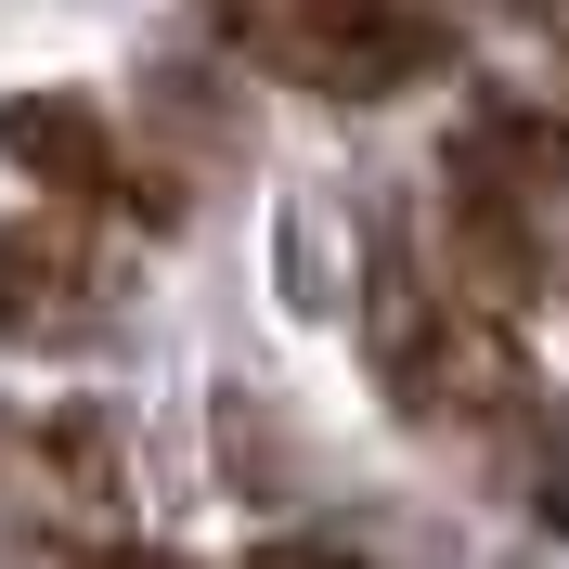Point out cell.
I'll return each instance as SVG.
<instances>
[{
  "mask_svg": "<svg viewBox=\"0 0 569 569\" xmlns=\"http://www.w3.org/2000/svg\"><path fill=\"white\" fill-rule=\"evenodd\" d=\"M453 169H492V181H518V194H569V117H557V104H518V91H492V104H466Z\"/></svg>",
  "mask_w": 569,
  "mask_h": 569,
  "instance_id": "52a82bcc",
  "label": "cell"
},
{
  "mask_svg": "<svg viewBox=\"0 0 569 569\" xmlns=\"http://www.w3.org/2000/svg\"><path fill=\"white\" fill-rule=\"evenodd\" d=\"M91 259L52 247V233H0V337H91L104 298H91Z\"/></svg>",
  "mask_w": 569,
  "mask_h": 569,
  "instance_id": "8992f818",
  "label": "cell"
},
{
  "mask_svg": "<svg viewBox=\"0 0 569 569\" xmlns=\"http://www.w3.org/2000/svg\"><path fill=\"white\" fill-rule=\"evenodd\" d=\"M27 466L52 479V505H66V531L78 543H117L130 531V466H117V440H104V415H39L27 427Z\"/></svg>",
  "mask_w": 569,
  "mask_h": 569,
  "instance_id": "5b68a950",
  "label": "cell"
},
{
  "mask_svg": "<svg viewBox=\"0 0 569 569\" xmlns=\"http://www.w3.org/2000/svg\"><path fill=\"white\" fill-rule=\"evenodd\" d=\"M208 27L259 78H298L323 104H389L415 78H453V27L427 0H208Z\"/></svg>",
  "mask_w": 569,
  "mask_h": 569,
  "instance_id": "7a4b0ae2",
  "label": "cell"
},
{
  "mask_svg": "<svg viewBox=\"0 0 569 569\" xmlns=\"http://www.w3.org/2000/svg\"><path fill=\"white\" fill-rule=\"evenodd\" d=\"M440 247H453V272L479 284L492 311H518V298L543 284V233H531V208H518V181H492V169H453Z\"/></svg>",
  "mask_w": 569,
  "mask_h": 569,
  "instance_id": "277c9868",
  "label": "cell"
},
{
  "mask_svg": "<svg viewBox=\"0 0 569 569\" xmlns=\"http://www.w3.org/2000/svg\"><path fill=\"white\" fill-rule=\"evenodd\" d=\"M362 337H376V376H389L401 415H518V337L466 272H427L415 233H376L362 259Z\"/></svg>",
  "mask_w": 569,
  "mask_h": 569,
  "instance_id": "6da1fadb",
  "label": "cell"
},
{
  "mask_svg": "<svg viewBox=\"0 0 569 569\" xmlns=\"http://www.w3.org/2000/svg\"><path fill=\"white\" fill-rule=\"evenodd\" d=\"M0 156L27 181H52V194H78V208H130V169H117V130L78 91H13L0 104Z\"/></svg>",
  "mask_w": 569,
  "mask_h": 569,
  "instance_id": "3957f363",
  "label": "cell"
}]
</instances>
